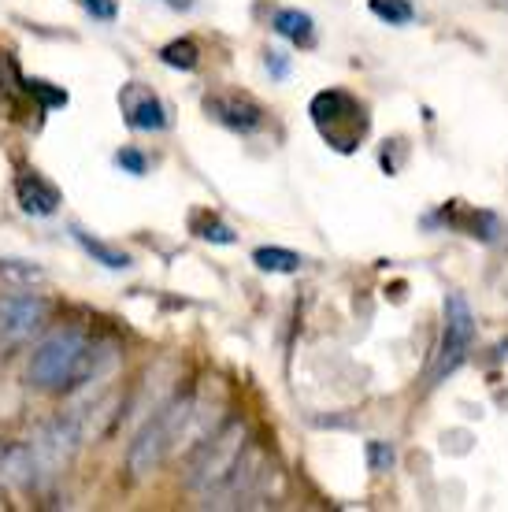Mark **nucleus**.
Wrapping results in <instances>:
<instances>
[{
	"mask_svg": "<svg viewBox=\"0 0 508 512\" xmlns=\"http://www.w3.org/2000/svg\"><path fill=\"white\" fill-rule=\"evenodd\" d=\"M112 360V346L97 342L93 334L75 331V327L56 331L41 342L34 360H30V386H38L45 394H71V390L108 372Z\"/></svg>",
	"mask_w": 508,
	"mask_h": 512,
	"instance_id": "1",
	"label": "nucleus"
},
{
	"mask_svg": "<svg viewBox=\"0 0 508 512\" xmlns=\"http://www.w3.org/2000/svg\"><path fill=\"white\" fill-rule=\"evenodd\" d=\"M190 420H193V397L190 394L171 397L164 409L153 412V420L141 427L138 438H134L130 449H127L130 479H145V475H153L156 468L175 453V446L182 442Z\"/></svg>",
	"mask_w": 508,
	"mask_h": 512,
	"instance_id": "2",
	"label": "nucleus"
},
{
	"mask_svg": "<svg viewBox=\"0 0 508 512\" xmlns=\"http://www.w3.org/2000/svg\"><path fill=\"white\" fill-rule=\"evenodd\" d=\"M308 116L316 123L319 138L327 141L338 153H356L360 141L368 138L371 116L368 108L356 101L349 90H323L312 97L308 104Z\"/></svg>",
	"mask_w": 508,
	"mask_h": 512,
	"instance_id": "3",
	"label": "nucleus"
},
{
	"mask_svg": "<svg viewBox=\"0 0 508 512\" xmlns=\"http://www.w3.org/2000/svg\"><path fill=\"white\" fill-rule=\"evenodd\" d=\"M471 346H475V312H471L468 297L449 294L445 297V327L442 342H438V357H434L431 379L442 383L445 375H453L468 360Z\"/></svg>",
	"mask_w": 508,
	"mask_h": 512,
	"instance_id": "4",
	"label": "nucleus"
},
{
	"mask_svg": "<svg viewBox=\"0 0 508 512\" xmlns=\"http://www.w3.org/2000/svg\"><path fill=\"white\" fill-rule=\"evenodd\" d=\"M204 112L216 119L219 127L234 130V134H256L264 130L267 112L249 97V93L238 90H223V93H208L204 97Z\"/></svg>",
	"mask_w": 508,
	"mask_h": 512,
	"instance_id": "5",
	"label": "nucleus"
},
{
	"mask_svg": "<svg viewBox=\"0 0 508 512\" xmlns=\"http://www.w3.org/2000/svg\"><path fill=\"white\" fill-rule=\"evenodd\" d=\"M119 104H123V119H127L130 130H141V134H160V130L171 127V112H167V104L160 101L149 86H141V82H127L123 93H119Z\"/></svg>",
	"mask_w": 508,
	"mask_h": 512,
	"instance_id": "6",
	"label": "nucleus"
},
{
	"mask_svg": "<svg viewBox=\"0 0 508 512\" xmlns=\"http://www.w3.org/2000/svg\"><path fill=\"white\" fill-rule=\"evenodd\" d=\"M49 316L45 297L38 294H12L0 301V342H23L34 331H41V323Z\"/></svg>",
	"mask_w": 508,
	"mask_h": 512,
	"instance_id": "7",
	"label": "nucleus"
},
{
	"mask_svg": "<svg viewBox=\"0 0 508 512\" xmlns=\"http://www.w3.org/2000/svg\"><path fill=\"white\" fill-rule=\"evenodd\" d=\"M15 201H19V208H23L26 216H38V219L56 216V208L64 205L60 190L45 175H38V171H26V175L15 179Z\"/></svg>",
	"mask_w": 508,
	"mask_h": 512,
	"instance_id": "8",
	"label": "nucleus"
},
{
	"mask_svg": "<svg viewBox=\"0 0 508 512\" xmlns=\"http://www.w3.org/2000/svg\"><path fill=\"white\" fill-rule=\"evenodd\" d=\"M271 30L290 41V45H297V49H312L316 45V19L301 12V8H279V12L271 15Z\"/></svg>",
	"mask_w": 508,
	"mask_h": 512,
	"instance_id": "9",
	"label": "nucleus"
},
{
	"mask_svg": "<svg viewBox=\"0 0 508 512\" xmlns=\"http://www.w3.org/2000/svg\"><path fill=\"white\" fill-rule=\"evenodd\" d=\"M442 219L453 227V231H464L468 238H483V242H494L497 238V216L490 212H475V208H460V205H445Z\"/></svg>",
	"mask_w": 508,
	"mask_h": 512,
	"instance_id": "10",
	"label": "nucleus"
},
{
	"mask_svg": "<svg viewBox=\"0 0 508 512\" xmlns=\"http://www.w3.org/2000/svg\"><path fill=\"white\" fill-rule=\"evenodd\" d=\"M38 453L26 446H8L0 453V475L15 483V487H30L34 483V472H38Z\"/></svg>",
	"mask_w": 508,
	"mask_h": 512,
	"instance_id": "11",
	"label": "nucleus"
},
{
	"mask_svg": "<svg viewBox=\"0 0 508 512\" xmlns=\"http://www.w3.org/2000/svg\"><path fill=\"white\" fill-rule=\"evenodd\" d=\"M71 238L82 245V253H86L93 264H101V268H108V271H127L130 268V256L123 253V249H115V245L93 238V234H86L82 227H71Z\"/></svg>",
	"mask_w": 508,
	"mask_h": 512,
	"instance_id": "12",
	"label": "nucleus"
},
{
	"mask_svg": "<svg viewBox=\"0 0 508 512\" xmlns=\"http://www.w3.org/2000/svg\"><path fill=\"white\" fill-rule=\"evenodd\" d=\"M253 264L260 271H275V275H293V271L301 268L305 260L290 249H279V245H264V249H256L253 253Z\"/></svg>",
	"mask_w": 508,
	"mask_h": 512,
	"instance_id": "13",
	"label": "nucleus"
},
{
	"mask_svg": "<svg viewBox=\"0 0 508 512\" xmlns=\"http://www.w3.org/2000/svg\"><path fill=\"white\" fill-rule=\"evenodd\" d=\"M160 60H164L167 67H175V71H197V64H201V49H197L190 38H178L160 49Z\"/></svg>",
	"mask_w": 508,
	"mask_h": 512,
	"instance_id": "14",
	"label": "nucleus"
},
{
	"mask_svg": "<svg viewBox=\"0 0 508 512\" xmlns=\"http://www.w3.org/2000/svg\"><path fill=\"white\" fill-rule=\"evenodd\" d=\"M371 15L390 26H408L416 19V8L412 0H371Z\"/></svg>",
	"mask_w": 508,
	"mask_h": 512,
	"instance_id": "15",
	"label": "nucleus"
},
{
	"mask_svg": "<svg viewBox=\"0 0 508 512\" xmlns=\"http://www.w3.org/2000/svg\"><path fill=\"white\" fill-rule=\"evenodd\" d=\"M193 234H197V238H204V242H216V245H234V242H238V234L230 231L227 223H219L216 216H204V212H197V216H193Z\"/></svg>",
	"mask_w": 508,
	"mask_h": 512,
	"instance_id": "16",
	"label": "nucleus"
},
{
	"mask_svg": "<svg viewBox=\"0 0 508 512\" xmlns=\"http://www.w3.org/2000/svg\"><path fill=\"white\" fill-rule=\"evenodd\" d=\"M364 457H368V468L375 475H386L397 461L394 446H390V442H379V438H371L368 446H364Z\"/></svg>",
	"mask_w": 508,
	"mask_h": 512,
	"instance_id": "17",
	"label": "nucleus"
},
{
	"mask_svg": "<svg viewBox=\"0 0 508 512\" xmlns=\"http://www.w3.org/2000/svg\"><path fill=\"white\" fill-rule=\"evenodd\" d=\"M0 279H12V282H26V286H34V282L45 279V271L34 268V264H26V260H0Z\"/></svg>",
	"mask_w": 508,
	"mask_h": 512,
	"instance_id": "18",
	"label": "nucleus"
},
{
	"mask_svg": "<svg viewBox=\"0 0 508 512\" xmlns=\"http://www.w3.org/2000/svg\"><path fill=\"white\" fill-rule=\"evenodd\" d=\"M115 164L123 167L127 175H145V171H149V160H145V153H138V149H119V153H115Z\"/></svg>",
	"mask_w": 508,
	"mask_h": 512,
	"instance_id": "19",
	"label": "nucleus"
},
{
	"mask_svg": "<svg viewBox=\"0 0 508 512\" xmlns=\"http://www.w3.org/2000/svg\"><path fill=\"white\" fill-rule=\"evenodd\" d=\"M264 67H267V75L271 78H290V56L286 52H279V49H267L264 52Z\"/></svg>",
	"mask_w": 508,
	"mask_h": 512,
	"instance_id": "20",
	"label": "nucleus"
},
{
	"mask_svg": "<svg viewBox=\"0 0 508 512\" xmlns=\"http://www.w3.org/2000/svg\"><path fill=\"white\" fill-rule=\"evenodd\" d=\"M86 4V12L93 19H101V23H112L115 19V0H82Z\"/></svg>",
	"mask_w": 508,
	"mask_h": 512,
	"instance_id": "21",
	"label": "nucleus"
},
{
	"mask_svg": "<svg viewBox=\"0 0 508 512\" xmlns=\"http://www.w3.org/2000/svg\"><path fill=\"white\" fill-rule=\"evenodd\" d=\"M167 4H171V8H178V12H182V8H190L193 0H167Z\"/></svg>",
	"mask_w": 508,
	"mask_h": 512,
	"instance_id": "22",
	"label": "nucleus"
},
{
	"mask_svg": "<svg viewBox=\"0 0 508 512\" xmlns=\"http://www.w3.org/2000/svg\"><path fill=\"white\" fill-rule=\"evenodd\" d=\"M497 4H505V8H508V0H497Z\"/></svg>",
	"mask_w": 508,
	"mask_h": 512,
	"instance_id": "23",
	"label": "nucleus"
}]
</instances>
